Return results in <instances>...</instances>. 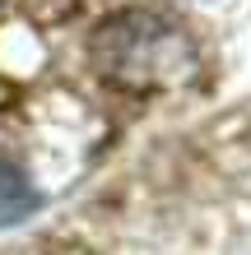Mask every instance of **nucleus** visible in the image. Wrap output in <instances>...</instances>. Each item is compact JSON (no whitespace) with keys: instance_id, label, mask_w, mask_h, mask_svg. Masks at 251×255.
I'll use <instances>...</instances> for the list:
<instances>
[{"instance_id":"f03ea898","label":"nucleus","mask_w":251,"mask_h":255,"mask_svg":"<svg viewBox=\"0 0 251 255\" xmlns=\"http://www.w3.org/2000/svg\"><path fill=\"white\" fill-rule=\"evenodd\" d=\"M42 204L37 186L14 167V162H0V228H14V223L33 218Z\"/></svg>"},{"instance_id":"f257e3e1","label":"nucleus","mask_w":251,"mask_h":255,"mask_svg":"<svg viewBox=\"0 0 251 255\" xmlns=\"http://www.w3.org/2000/svg\"><path fill=\"white\" fill-rule=\"evenodd\" d=\"M93 51L107 74H116L126 84H149L168 70V51H182V42L154 14H126V19H112L98 33Z\"/></svg>"}]
</instances>
